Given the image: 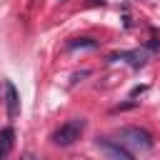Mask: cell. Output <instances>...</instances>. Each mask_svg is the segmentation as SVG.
<instances>
[{"label":"cell","mask_w":160,"mask_h":160,"mask_svg":"<svg viewBox=\"0 0 160 160\" xmlns=\"http://www.w3.org/2000/svg\"><path fill=\"white\" fill-rule=\"evenodd\" d=\"M148 48L158 52V50H160V40H158V38H150V42H148Z\"/></svg>","instance_id":"obj_10"},{"label":"cell","mask_w":160,"mask_h":160,"mask_svg":"<svg viewBox=\"0 0 160 160\" xmlns=\"http://www.w3.org/2000/svg\"><path fill=\"white\" fill-rule=\"evenodd\" d=\"M78 48H98V40L92 38H75L68 42V50H78Z\"/></svg>","instance_id":"obj_7"},{"label":"cell","mask_w":160,"mask_h":160,"mask_svg":"<svg viewBox=\"0 0 160 160\" xmlns=\"http://www.w3.org/2000/svg\"><path fill=\"white\" fill-rule=\"evenodd\" d=\"M12 140H15V130L12 128H2L0 130V160H5L12 150Z\"/></svg>","instance_id":"obj_6"},{"label":"cell","mask_w":160,"mask_h":160,"mask_svg":"<svg viewBox=\"0 0 160 160\" xmlns=\"http://www.w3.org/2000/svg\"><path fill=\"white\" fill-rule=\"evenodd\" d=\"M118 138H120V145L132 148V150H140V152H145V150L152 148V135L148 130H142V128H135V125L120 128L118 130Z\"/></svg>","instance_id":"obj_1"},{"label":"cell","mask_w":160,"mask_h":160,"mask_svg":"<svg viewBox=\"0 0 160 160\" xmlns=\"http://www.w3.org/2000/svg\"><path fill=\"white\" fill-rule=\"evenodd\" d=\"M20 160H38V158H35V155H22Z\"/></svg>","instance_id":"obj_11"},{"label":"cell","mask_w":160,"mask_h":160,"mask_svg":"<svg viewBox=\"0 0 160 160\" xmlns=\"http://www.w3.org/2000/svg\"><path fill=\"white\" fill-rule=\"evenodd\" d=\"M60 2H65V0H60Z\"/></svg>","instance_id":"obj_12"},{"label":"cell","mask_w":160,"mask_h":160,"mask_svg":"<svg viewBox=\"0 0 160 160\" xmlns=\"http://www.w3.org/2000/svg\"><path fill=\"white\" fill-rule=\"evenodd\" d=\"M135 105H138L135 100H130V102H120V105L112 108V112H122V110H130V108H135Z\"/></svg>","instance_id":"obj_8"},{"label":"cell","mask_w":160,"mask_h":160,"mask_svg":"<svg viewBox=\"0 0 160 160\" xmlns=\"http://www.w3.org/2000/svg\"><path fill=\"white\" fill-rule=\"evenodd\" d=\"M145 90H148V85H135V88L130 90V98H135V95H142Z\"/></svg>","instance_id":"obj_9"},{"label":"cell","mask_w":160,"mask_h":160,"mask_svg":"<svg viewBox=\"0 0 160 160\" xmlns=\"http://www.w3.org/2000/svg\"><path fill=\"white\" fill-rule=\"evenodd\" d=\"M95 145L105 152V158H108V160H135V158H132V152H130L125 145H120L118 140H110V138H98V140H95Z\"/></svg>","instance_id":"obj_3"},{"label":"cell","mask_w":160,"mask_h":160,"mask_svg":"<svg viewBox=\"0 0 160 160\" xmlns=\"http://www.w3.org/2000/svg\"><path fill=\"white\" fill-rule=\"evenodd\" d=\"M110 62H115V60H125L130 68H142L145 62H148V55L142 52V50H120V52H115V55H110L108 58Z\"/></svg>","instance_id":"obj_4"},{"label":"cell","mask_w":160,"mask_h":160,"mask_svg":"<svg viewBox=\"0 0 160 160\" xmlns=\"http://www.w3.org/2000/svg\"><path fill=\"white\" fill-rule=\"evenodd\" d=\"M5 110H8V118L20 115V95H18V90L10 80L5 82Z\"/></svg>","instance_id":"obj_5"},{"label":"cell","mask_w":160,"mask_h":160,"mask_svg":"<svg viewBox=\"0 0 160 160\" xmlns=\"http://www.w3.org/2000/svg\"><path fill=\"white\" fill-rule=\"evenodd\" d=\"M85 120L82 118H72V120H68L65 125H60L58 130H55V135H52V142L55 145H60V148H68V145H72L75 140H80V135H82V130H85Z\"/></svg>","instance_id":"obj_2"}]
</instances>
